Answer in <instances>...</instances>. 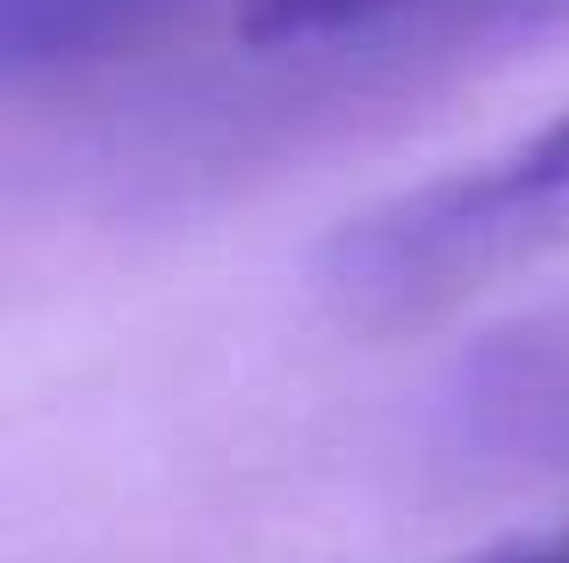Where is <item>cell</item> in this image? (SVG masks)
<instances>
[{
    "label": "cell",
    "instance_id": "cell-3",
    "mask_svg": "<svg viewBox=\"0 0 569 563\" xmlns=\"http://www.w3.org/2000/svg\"><path fill=\"white\" fill-rule=\"evenodd\" d=\"M188 0H0V66L8 80L37 72H80L144 43Z\"/></svg>",
    "mask_w": 569,
    "mask_h": 563
},
{
    "label": "cell",
    "instance_id": "cell-5",
    "mask_svg": "<svg viewBox=\"0 0 569 563\" xmlns=\"http://www.w3.org/2000/svg\"><path fill=\"white\" fill-rule=\"evenodd\" d=\"M498 8H512V14H527V8H569V0H498Z\"/></svg>",
    "mask_w": 569,
    "mask_h": 563
},
{
    "label": "cell",
    "instance_id": "cell-1",
    "mask_svg": "<svg viewBox=\"0 0 569 563\" xmlns=\"http://www.w3.org/2000/svg\"><path fill=\"white\" fill-rule=\"evenodd\" d=\"M556 254H569V109L347 217L318 254V296L353 333H397Z\"/></svg>",
    "mask_w": 569,
    "mask_h": 563
},
{
    "label": "cell",
    "instance_id": "cell-2",
    "mask_svg": "<svg viewBox=\"0 0 569 563\" xmlns=\"http://www.w3.org/2000/svg\"><path fill=\"white\" fill-rule=\"evenodd\" d=\"M432 441L461 470L548 477L569 470V296L490 333L447 368Z\"/></svg>",
    "mask_w": 569,
    "mask_h": 563
},
{
    "label": "cell",
    "instance_id": "cell-4",
    "mask_svg": "<svg viewBox=\"0 0 569 563\" xmlns=\"http://www.w3.org/2000/svg\"><path fill=\"white\" fill-rule=\"evenodd\" d=\"M418 8H432V0H246L238 37L252 51H303V43H332V37H368V29Z\"/></svg>",
    "mask_w": 569,
    "mask_h": 563
}]
</instances>
